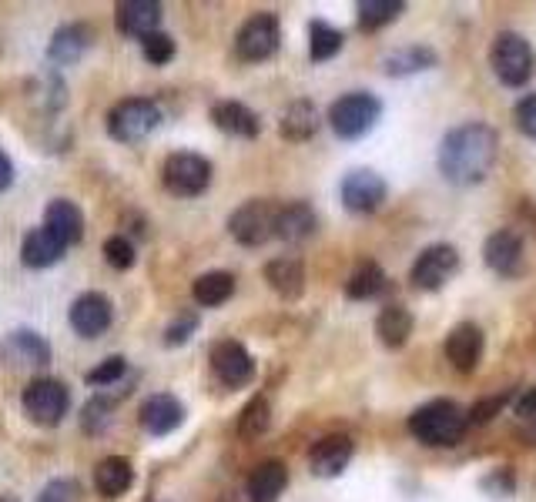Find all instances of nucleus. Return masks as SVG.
Here are the masks:
<instances>
[{
  "label": "nucleus",
  "instance_id": "nucleus-17",
  "mask_svg": "<svg viewBox=\"0 0 536 502\" xmlns=\"http://www.w3.org/2000/svg\"><path fill=\"white\" fill-rule=\"evenodd\" d=\"M352 452H356V442H352L349 436H325L312 446L309 466H312L315 476L332 479L352 462Z\"/></svg>",
  "mask_w": 536,
  "mask_h": 502
},
{
  "label": "nucleus",
  "instance_id": "nucleus-1",
  "mask_svg": "<svg viewBox=\"0 0 536 502\" xmlns=\"http://www.w3.org/2000/svg\"><path fill=\"white\" fill-rule=\"evenodd\" d=\"M496 154H500L496 131L483 121H469L449 131L439 144V171L453 185H480L490 178Z\"/></svg>",
  "mask_w": 536,
  "mask_h": 502
},
{
  "label": "nucleus",
  "instance_id": "nucleus-30",
  "mask_svg": "<svg viewBox=\"0 0 536 502\" xmlns=\"http://www.w3.org/2000/svg\"><path fill=\"white\" fill-rule=\"evenodd\" d=\"M191 295H195V302L201 308L225 305L228 298L235 295V275H228V272H205V275H198L195 285H191Z\"/></svg>",
  "mask_w": 536,
  "mask_h": 502
},
{
  "label": "nucleus",
  "instance_id": "nucleus-23",
  "mask_svg": "<svg viewBox=\"0 0 536 502\" xmlns=\"http://www.w3.org/2000/svg\"><path fill=\"white\" fill-rule=\"evenodd\" d=\"M4 355L17 365H31V369H41V365L51 362V345H47L41 335L31 332V328H17V332L7 335Z\"/></svg>",
  "mask_w": 536,
  "mask_h": 502
},
{
  "label": "nucleus",
  "instance_id": "nucleus-2",
  "mask_svg": "<svg viewBox=\"0 0 536 502\" xmlns=\"http://www.w3.org/2000/svg\"><path fill=\"white\" fill-rule=\"evenodd\" d=\"M469 426L463 405H456L453 399H433L409 415V432L423 442V446H456L463 439V432Z\"/></svg>",
  "mask_w": 536,
  "mask_h": 502
},
{
  "label": "nucleus",
  "instance_id": "nucleus-5",
  "mask_svg": "<svg viewBox=\"0 0 536 502\" xmlns=\"http://www.w3.org/2000/svg\"><path fill=\"white\" fill-rule=\"evenodd\" d=\"M161 178H165V188L175 198H198L212 185V161L201 158L195 151L168 154L165 168H161Z\"/></svg>",
  "mask_w": 536,
  "mask_h": 502
},
{
  "label": "nucleus",
  "instance_id": "nucleus-25",
  "mask_svg": "<svg viewBox=\"0 0 536 502\" xmlns=\"http://www.w3.org/2000/svg\"><path fill=\"white\" fill-rule=\"evenodd\" d=\"M265 282L282 298H299L305 292V268L299 258H292V255L272 258V262L265 265Z\"/></svg>",
  "mask_w": 536,
  "mask_h": 502
},
{
  "label": "nucleus",
  "instance_id": "nucleus-15",
  "mask_svg": "<svg viewBox=\"0 0 536 502\" xmlns=\"http://www.w3.org/2000/svg\"><path fill=\"white\" fill-rule=\"evenodd\" d=\"M483 258H486V265H490L496 275H503V278L520 275L523 272V238H520V231H513V228L493 231V235L486 238Z\"/></svg>",
  "mask_w": 536,
  "mask_h": 502
},
{
  "label": "nucleus",
  "instance_id": "nucleus-18",
  "mask_svg": "<svg viewBox=\"0 0 536 502\" xmlns=\"http://www.w3.org/2000/svg\"><path fill=\"white\" fill-rule=\"evenodd\" d=\"M289 486V469L279 459H268L262 466L252 469V476L245 482L248 502H279V496Z\"/></svg>",
  "mask_w": 536,
  "mask_h": 502
},
{
  "label": "nucleus",
  "instance_id": "nucleus-12",
  "mask_svg": "<svg viewBox=\"0 0 536 502\" xmlns=\"http://www.w3.org/2000/svg\"><path fill=\"white\" fill-rule=\"evenodd\" d=\"M71 328L81 335V339H98L111 328V318H114V305L108 295L101 292H84L74 298L71 305Z\"/></svg>",
  "mask_w": 536,
  "mask_h": 502
},
{
  "label": "nucleus",
  "instance_id": "nucleus-42",
  "mask_svg": "<svg viewBox=\"0 0 536 502\" xmlns=\"http://www.w3.org/2000/svg\"><path fill=\"white\" fill-rule=\"evenodd\" d=\"M513 118H516V128H520L526 138H536V94H526V98L516 104Z\"/></svg>",
  "mask_w": 536,
  "mask_h": 502
},
{
  "label": "nucleus",
  "instance_id": "nucleus-6",
  "mask_svg": "<svg viewBox=\"0 0 536 502\" xmlns=\"http://www.w3.org/2000/svg\"><path fill=\"white\" fill-rule=\"evenodd\" d=\"M161 124V108L148 98H128L121 104H114L108 114V134L121 144H134L141 138H148Z\"/></svg>",
  "mask_w": 536,
  "mask_h": 502
},
{
  "label": "nucleus",
  "instance_id": "nucleus-31",
  "mask_svg": "<svg viewBox=\"0 0 536 502\" xmlns=\"http://www.w3.org/2000/svg\"><path fill=\"white\" fill-rule=\"evenodd\" d=\"M382 288H386V272H382L376 262H362L356 272L349 275L346 295L352 302H366V298H376Z\"/></svg>",
  "mask_w": 536,
  "mask_h": 502
},
{
  "label": "nucleus",
  "instance_id": "nucleus-9",
  "mask_svg": "<svg viewBox=\"0 0 536 502\" xmlns=\"http://www.w3.org/2000/svg\"><path fill=\"white\" fill-rule=\"evenodd\" d=\"M67 405H71V395L57 379H34L24 389V412L37 426H57L67 415Z\"/></svg>",
  "mask_w": 536,
  "mask_h": 502
},
{
  "label": "nucleus",
  "instance_id": "nucleus-27",
  "mask_svg": "<svg viewBox=\"0 0 536 502\" xmlns=\"http://www.w3.org/2000/svg\"><path fill=\"white\" fill-rule=\"evenodd\" d=\"M88 47H91V27L67 24V27H61V31L51 37V47H47V54H51L54 64H78Z\"/></svg>",
  "mask_w": 536,
  "mask_h": 502
},
{
  "label": "nucleus",
  "instance_id": "nucleus-36",
  "mask_svg": "<svg viewBox=\"0 0 536 502\" xmlns=\"http://www.w3.org/2000/svg\"><path fill=\"white\" fill-rule=\"evenodd\" d=\"M111 409H114V402L111 399H104V395H98V399H91L88 405H84V415H81V422H84V432H104V426L111 422Z\"/></svg>",
  "mask_w": 536,
  "mask_h": 502
},
{
  "label": "nucleus",
  "instance_id": "nucleus-33",
  "mask_svg": "<svg viewBox=\"0 0 536 502\" xmlns=\"http://www.w3.org/2000/svg\"><path fill=\"white\" fill-rule=\"evenodd\" d=\"M406 11L402 0H362L359 4V27L362 31H379V27L392 24Z\"/></svg>",
  "mask_w": 536,
  "mask_h": 502
},
{
  "label": "nucleus",
  "instance_id": "nucleus-13",
  "mask_svg": "<svg viewBox=\"0 0 536 502\" xmlns=\"http://www.w3.org/2000/svg\"><path fill=\"white\" fill-rule=\"evenodd\" d=\"M386 181H382L376 171L369 168H359L346 175L342 181V205L349 211H356V215H369V211L382 208V201H386Z\"/></svg>",
  "mask_w": 536,
  "mask_h": 502
},
{
  "label": "nucleus",
  "instance_id": "nucleus-4",
  "mask_svg": "<svg viewBox=\"0 0 536 502\" xmlns=\"http://www.w3.org/2000/svg\"><path fill=\"white\" fill-rule=\"evenodd\" d=\"M490 67L506 88H523L536 71V54L526 37L503 31V34H496V41H493Z\"/></svg>",
  "mask_w": 536,
  "mask_h": 502
},
{
  "label": "nucleus",
  "instance_id": "nucleus-40",
  "mask_svg": "<svg viewBox=\"0 0 536 502\" xmlns=\"http://www.w3.org/2000/svg\"><path fill=\"white\" fill-rule=\"evenodd\" d=\"M78 499V482L74 479H54L41 489L37 502H74Z\"/></svg>",
  "mask_w": 536,
  "mask_h": 502
},
{
  "label": "nucleus",
  "instance_id": "nucleus-38",
  "mask_svg": "<svg viewBox=\"0 0 536 502\" xmlns=\"http://www.w3.org/2000/svg\"><path fill=\"white\" fill-rule=\"evenodd\" d=\"M104 258H108L111 268H118V272H124V268L134 265V245L124 235H114L104 241Z\"/></svg>",
  "mask_w": 536,
  "mask_h": 502
},
{
  "label": "nucleus",
  "instance_id": "nucleus-41",
  "mask_svg": "<svg viewBox=\"0 0 536 502\" xmlns=\"http://www.w3.org/2000/svg\"><path fill=\"white\" fill-rule=\"evenodd\" d=\"M198 332V315H181V318H175V322L168 325V332H165V345H185L191 335Z\"/></svg>",
  "mask_w": 536,
  "mask_h": 502
},
{
  "label": "nucleus",
  "instance_id": "nucleus-46",
  "mask_svg": "<svg viewBox=\"0 0 536 502\" xmlns=\"http://www.w3.org/2000/svg\"><path fill=\"white\" fill-rule=\"evenodd\" d=\"M0 502H17L14 496H0Z\"/></svg>",
  "mask_w": 536,
  "mask_h": 502
},
{
  "label": "nucleus",
  "instance_id": "nucleus-24",
  "mask_svg": "<svg viewBox=\"0 0 536 502\" xmlns=\"http://www.w3.org/2000/svg\"><path fill=\"white\" fill-rule=\"evenodd\" d=\"M64 251H67V248L61 245V241H57L51 231L41 225V228H34V231H27V235H24L21 262H24L27 268H51L54 262H61Z\"/></svg>",
  "mask_w": 536,
  "mask_h": 502
},
{
  "label": "nucleus",
  "instance_id": "nucleus-26",
  "mask_svg": "<svg viewBox=\"0 0 536 502\" xmlns=\"http://www.w3.org/2000/svg\"><path fill=\"white\" fill-rule=\"evenodd\" d=\"M131 482H134V469L124 456H104L98 462V469H94V486L108 499L124 496L131 489Z\"/></svg>",
  "mask_w": 536,
  "mask_h": 502
},
{
  "label": "nucleus",
  "instance_id": "nucleus-28",
  "mask_svg": "<svg viewBox=\"0 0 536 502\" xmlns=\"http://www.w3.org/2000/svg\"><path fill=\"white\" fill-rule=\"evenodd\" d=\"M319 108L312 101H292L289 108L282 111V121H279V131L285 141H309L315 131H319Z\"/></svg>",
  "mask_w": 536,
  "mask_h": 502
},
{
  "label": "nucleus",
  "instance_id": "nucleus-21",
  "mask_svg": "<svg viewBox=\"0 0 536 502\" xmlns=\"http://www.w3.org/2000/svg\"><path fill=\"white\" fill-rule=\"evenodd\" d=\"M118 31L131 37H148L158 31L161 24V4L155 0H124L118 4Z\"/></svg>",
  "mask_w": 536,
  "mask_h": 502
},
{
  "label": "nucleus",
  "instance_id": "nucleus-45",
  "mask_svg": "<svg viewBox=\"0 0 536 502\" xmlns=\"http://www.w3.org/2000/svg\"><path fill=\"white\" fill-rule=\"evenodd\" d=\"M516 412L523 415V419H536V389H530L520 399V405H516Z\"/></svg>",
  "mask_w": 536,
  "mask_h": 502
},
{
  "label": "nucleus",
  "instance_id": "nucleus-34",
  "mask_svg": "<svg viewBox=\"0 0 536 502\" xmlns=\"http://www.w3.org/2000/svg\"><path fill=\"white\" fill-rule=\"evenodd\" d=\"M436 64V54L429 47H406V51H396L386 57V74L389 77H402V74H416L426 71V67Z\"/></svg>",
  "mask_w": 536,
  "mask_h": 502
},
{
  "label": "nucleus",
  "instance_id": "nucleus-37",
  "mask_svg": "<svg viewBox=\"0 0 536 502\" xmlns=\"http://www.w3.org/2000/svg\"><path fill=\"white\" fill-rule=\"evenodd\" d=\"M141 51H145V57L151 64H168L171 57H175V41H171L168 34H148V37H141Z\"/></svg>",
  "mask_w": 536,
  "mask_h": 502
},
{
  "label": "nucleus",
  "instance_id": "nucleus-16",
  "mask_svg": "<svg viewBox=\"0 0 536 502\" xmlns=\"http://www.w3.org/2000/svg\"><path fill=\"white\" fill-rule=\"evenodd\" d=\"M483 355V328L476 322H459L446 335V359L456 372H473Z\"/></svg>",
  "mask_w": 536,
  "mask_h": 502
},
{
  "label": "nucleus",
  "instance_id": "nucleus-43",
  "mask_svg": "<svg viewBox=\"0 0 536 502\" xmlns=\"http://www.w3.org/2000/svg\"><path fill=\"white\" fill-rule=\"evenodd\" d=\"M510 402V392H500V395H493V399H483V402H476L473 405V412L466 415L469 422H476V426H480V422H490L496 412L503 409V405Z\"/></svg>",
  "mask_w": 536,
  "mask_h": 502
},
{
  "label": "nucleus",
  "instance_id": "nucleus-8",
  "mask_svg": "<svg viewBox=\"0 0 536 502\" xmlns=\"http://www.w3.org/2000/svg\"><path fill=\"white\" fill-rule=\"evenodd\" d=\"M282 41V27L275 14H255L242 24V31L235 37V54L248 64L268 61L275 51H279Z\"/></svg>",
  "mask_w": 536,
  "mask_h": 502
},
{
  "label": "nucleus",
  "instance_id": "nucleus-19",
  "mask_svg": "<svg viewBox=\"0 0 536 502\" xmlns=\"http://www.w3.org/2000/svg\"><path fill=\"white\" fill-rule=\"evenodd\" d=\"M44 228L51 231V235L61 241L64 248H71L74 241H81V235H84V215H81V208L74 205V201L57 198V201L47 205Z\"/></svg>",
  "mask_w": 536,
  "mask_h": 502
},
{
  "label": "nucleus",
  "instance_id": "nucleus-39",
  "mask_svg": "<svg viewBox=\"0 0 536 502\" xmlns=\"http://www.w3.org/2000/svg\"><path fill=\"white\" fill-rule=\"evenodd\" d=\"M124 372H128V359H121V355H111V359H104L98 369L88 372V385H114Z\"/></svg>",
  "mask_w": 536,
  "mask_h": 502
},
{
  "label": "nucleus",
  "instance_id": "nucleus-7",
  "mask_svg": "<svg viewBox=\"0 0 536 502\" xmlns=\"http://www.w3.org/2000/svg\"><path fill=\"white\" fill-rule=\"evenodd\" d=\"M275 218H279V205L272 201H245L242 208L228 218V231L238 245L245 248H258L265 245L268 238H275Z\"/></svg>",
  "mask_w": 536,
  "mask_h": 502
},
{
  "label": "nucleus",
  "instance_id": "nucleus-14",
  "mask_svg": "<svg viewBox=\"0 0 536 502\" xmlns=\"http://www.w3.org/2000/svg\"><path fill=\"white\" fill-rule=\"evenodd\" d=\"M141 429L148 432V436H171L181 422H185V405H181L175 395L168 392H158V395H148L145 402H141Z\"/></svg>",
  "mask_w": 536,
  "mask_h": 502
},
{
  "label": "nucleus",
  "instance_id": "nucleus-11",
  "mask_svg": "<svg viewBox=\"0 0 536 502\" xmlns=\"http://www.w3.org/2000/svg\"><path fill=\"white\" fill-rule=\"evenodd\" d=\"M459 268V251L453 245H429L423 255L416 258L413 265V285L423 288V292H436V288H443L453 272Z\"/></svg>",
  "mask_w": 536,
  "mask_h": 502
},
{
  "label": "nucleus",
  "instance_id": "nucleus-20",
  "mask_svg": "<svg viewBox=\"0 0 536 502\" xmlns=\"http://www.w3.org/2000/svg\"><path fill=\"white\" fill-rule=\"evenodd\" d=\"M212 121L218 131L232 134V138H245L252 141L262 131V121H258L255 111H248L242 101H218L212 108Z\"/></svg>",
  "mask_w": 536,
  "mask_h": 502
},
{
  "label": "nucleus",
  "instance_id": "nucleus-10",
  "mask_svg": "<svg viewBox=\"0 0 536 502\" xmlns=\"http://www.w3.org/2000/svg\"><path fill=\"white\" fill-rule=\"evenodd\" d=\"M208 362H212L215 379L222 382L225 389H242V385L252 382V375H255L252 355H248V349L242 342H232V339L215 342Z\"/></svg>",
  "mask_w": 536,
  "mask_h": 502
},
{
  "label": "nucleus",
  "instance_id": "nucleus-29",
  "mask_svg": "<svg viewBox=\"0 0 536 502\" xmlns=\"http://www.w3.org/2000/svg\"><path fill=\"white\" fill-rule=\"evenodd\" d=\"M376 332L386 349H402L413 335V315L402 305H386L376 318Z\"/></svg>",
  "mask_w": 536,
  "mask_h": 502
},
{
  "label": "nucleus",
  "instance_id": "nucleus-35",
  "mask_svg": "<svg viewBox=\"0 0 536 502\" xmlns=\"http://www.w3.org/2000/svg\"><path fill=\"white\" fill-rule=\"evenodd\" d=\"M268 422H272L268 399L255 395V399L242 409V415H238V436H242V439H258L268 429Z\"/></svg>",
  "mask_w": 536,
  "mask_h": 502
},
{
  "label": "nucleus",
  "instance_id": "nucleus-32",
  "mask_svg": "<svg viewBox=\"0 0 536 502\" xmlns=\"http://www.w3.org/2000/svg\"><path fill=\"white\" fill-rule=\"evenodd\" d=\"M342 31H335V27H329L325 21H312L309 24V57L315 64H322V61H332L335 54L342 51Z\"/></svg>",
  "mask_w": 536,
  "mask_h": 502
},
{
  "label": "nucleus",
  "instance_id": "nucleus-44",
  "mask_svg": "<svg viewBox=\"0 0 536 502\" xmlns=\"http://www.w3.org/2000/svg\"><path fill=\"white\" fill-rule=\"evenodd\" d=\"M11 181H14V164L4 151H0V191L11 188Z\"/></svg>",
  "mask_w": 536,
  "mask_h": 502
},
{
  "label": "nucleus",
  "instance_id": "nucleus-3",
  "mask_svg": "<svg viewBox=\"0 0 536 502\" xmlns=\"http://www.w3.org/2000/svg\"><path fill=\"white\" fill-rule=\"evenodd\" d=\"M379 114H382V104L376 94L352 91V94H342L329 108V124L342 141H359L376 128Z\"/></svg>",
  "mask_w": 536,
  "mask_h": 502
},
{
  "label": "nucleus",
  "instance_id": "nucleus-22",
  "mask_svg": "<svg viewBox=\"0 0 536 502\" xmlns=\"http://www.w3.org/2000/svg\"><path fill=\"white\" fill-rule=\"evenodd\" d=\"M315 228H319V218H315V211L305 205V201L279 205V218H275V238L299 245V241L315 235Z\"/></svg>",
  "mask_w": 536,
  "mask_h": 502
}]
</instances>
